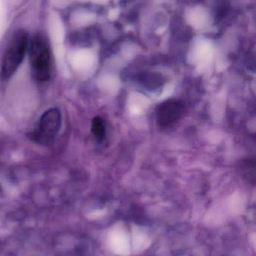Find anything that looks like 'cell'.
Segmentation results:
<instances>
[{
	"label": "cell",
	"mask_w": 256,
	"mask_h": 256,
	"mask_svg": "<svg viewBox=\"0 0 256 256\" xmlns=\"http://www.w3.org/2000/svg\"><path fill=\"white\" fill-rule=\"evenodd\" d=\"M28 51L35 78L41 82L48 81L51 75V55L45 38L40 34L35 36L29 43Z\"/></svg>",
	"instance_id": "6da1fadb"
},
{
	"label": "cell",
	"mask_w": 256,
	"mask_h": 256,
	"mask_svg": "<svg viewBox=\"0 0 256 256\" xmlns=\"http://www.w3.org/2000/svg\"><path fill=\"white\" fill-rule=\"evenodd\" d=\"M29 43V34L26 30H20L15 33L2 62L3 79H9L18 70L28 50Z\"/></svg>",
	"instance_id": "7a4b0ae2"
},
{
	"label": "cell",
	"mask_w": 256,
	"mask_h": 256,
	"mask_svg": "<svg viewBox=\"0 0 256 256\" xmlns=\"http://www.w3.org/2000/svg\"><path fill=\"white\" fill-rule=\"evenodd\" d=\"M61 126V115L56 108L48 110L41 117L39 126L30 134V138L41 144H48L54 140Z\"/></svg>",
	"instance_id": "3957f363"
},
{
	"label": "cell",
	"mask_w": 256,
	"mask_h": 256,
	"mask_svg": "<svg viewBox=\"0 0 256 256\" xmlns=\"http://www.w3.org/2000/svg\"><path fill=\"white\" fill-rule=\"evenodd\" d=\"M184 112V104L177 99H169L158 106L156 120L159 127H171L180 121Z\"/></svg>",
	"instance_id": "277c9868"
},
{
	"label": "cell",
	"mask_w": 256,
	"mask_h": 256,
	"mask_svg": "<svg viewBox=\"0 0 256 256\" xmlns=\"http://www.w3.org/2000/svg\"><path fill=\"white\" fill-rule=\"evenodd\" d=\"M92 132L96 140L102 141L105 136V122L100 117H96L92 122Z\"/></svg>",
	"instance_id": "5b68a950"
},
{
	"label": "cell",
	"mask_w": 256,
	"mask_h": 256,
	"mask_svg": "<svg viewBox=\"0 0 256 256\" xmlns=\"http://www.w3.org/2000/svg\"><path fill=\"white\" fill-rule=\"evenodd\" d=\"M192 37V31L191 30H185L181 34V38L183 40H188Z\"/></svg>",
	"instance_id": "8992f818"
}]
</instances>
